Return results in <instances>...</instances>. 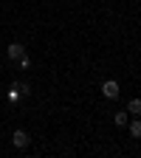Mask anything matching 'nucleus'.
<instances>
[{
    "instance_id": "nucleus-1",
    "label": "nucleus",
    "mask_w": 141,
    "mask_h": 158,
    "mask_svg": "<svg viewBox=\"0 0 141 158\" xmlns=\"http://www.w3.org/2000/svg\"><path fill=\"white\" fill-rule=\"evenodd\" d=\"M11 144H14L17 150H26V147L31 144V135H28L26 130H14V133H11Z\"/></svg>"
},
{
    "instance_id": "nucleus-2",
    "label": "nucleus",
    "mask_w": 141,
    "mask_h": 158,
    "mask_svg": "<svg viewBox=\"0 0 141 158\" xmlns=\"http://www.w3.org/2000/svg\"><path fill=\"white\" fill-rule=\"evenodd\" d=\"M102 96L107 99V102L118 99V82H116V79H107V82H102Z\"/></svg>"
},
{
    "instance_id": "nucleus-3",
    "label": "nucleus",
    "mask_w": 141,
    "mask_h": 158,
    "mask_svg": "<svg viewBox=\"0 0 141 158\" xmlns=\"http://www.w3.org/2000/svg\"><path fill=\"white\" fill-rule=\"evenodd\" d=\"M23 54H26V45H23V43H11V45H6V56L11 59V62H17Z\"/></svg>"
},
{
    "instance_id": "nucleus-4",
    "label": "nucleus",
    "mask_w": 141,
    "mask_h": 158,
    "mask_svg": "<svg viewBox=\"0 0 141 158\" xmlns=\"http://www.w3.org/2000/svg\"><path fill=\"white\" fill-rule=\"evenodd\" d=\"M130 113L127 110H118V113H113V122L118 124V127H127V122H130V118H127Z\"/></svg>"
},
{
    "instance_id": "nucleus-5",
    "label": "nucleus",
    "mask_w": 141,
    "mask_h": 158,
    "mask_svg": "<svg viewBox=\"0 0 141 158\" xmlns=\"http://www.w3.org/2000/svg\"><path fill=\"white\" fill-rule=\"evenodd\" d=\"M127 113L141 116V99H130V102H127Z\"/></svg>"
},
{
    "instance_id": "nucleus-6",
    "label": "nucleus",
    "mask_w": 141,
    "mask_h": 158,
    "mask_svg": "<svg viewBox=\"0 0 141 158\" xmlns=\"http://www.w3.org/2000/svg\"><path fill=\"white\" fill-rule=\"evenodd\" d=\"M127 124H130V135L141 138V118H133V122H127Z\"/></svg>"
},
{
    "instance_id": "nucleus-7",
    "label": "nucleus",
    "mask_w": 141,
    "mask_h": 158,
    "mask_svg": "<svg viewBox=\"0 0 141 158\" xmlns=\"http://www.w3.org/2000/svg\"><path fill=\"white\" fill-rule=\"evenodd\" d=\"M14 88L20 90V96H23V99L31 96V85H28V82H14Z\"/></svg>"
},
{
    "instance_id": "nucleus-8",
    "label": "nucleus",
    "mask_w": 141,
    "mask_h": 158,
    "mask_svg": "<svg viewBox=\"0 0 141 158\" xmlns=\"http://www.w3.org/2000/svg\"><path fill=\"white\" fill-rule=\"evenodd\" d=\"M6 96H9V102H20V99H23V96H20V90H17L14 85L9 88V93H6Z\"/></svg>"
},
{
    "instance_id": "nucleus-9",
    "label": "nucleus",
    "mask_w": 141,
    "mask_h": 158,
    "mask_svg": "<svg viewBox=\"0 0 141 158\" xmlns=\"http://www.w3.org/2000/svg\"><path fill=\"white\" fill-rule=\"evenodd\" d=\"M17 62H20V68H31V59H28L26 54H23V56H20V59H17Z\"/></svg>"
}]
</instances>
